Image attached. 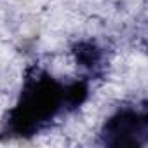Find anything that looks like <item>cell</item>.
<instances>
[{
  "instance_id": "1",
  "label": "cell",
  "mask_w": 148,
  "mask_h": 148,
  "mask_svg": "<svg viewBox=\"0 0 148 148\" xmlns=\"http://www.w3.org/2000/svg\"><path fill=\"white\" fill-rule=\"evenodd\" d=\"M68 101V86L45 73L28 79L16 106L9 113V131L16 136H32L45 127Z\"/></svg>"
},
{
  "instance_id": "2",
  "label": "cell",
  "mask_w": 148,
  "mask_h": 148,
  "mask_svg": "<svg viewBox=\"0 0 148 148\" xmlns=\"http://www.w3.org/2000/svg\"><path fill=\"white\" fill-rule=\"evenodd\" d=\"M146 134V117L136 110H120L103 129L105 145L110 146H132L141 145V138Z\"/></svg>"
},
{
  "instance_id": "3",
  "label": "cell",
  "mask_w": 148,
  "mask_h": 148,
  "mask_svg": "<svg viewBox=\"0 0 148 148\" xmlns=\"http://www.w3.org/2000/svg\"><path fill=\"white\" fill-rule=\"evenodd\" d=\"M79 54H80V61L86 66H94L99 61V52H98V49L94 45H87L86 49L79 51Z\"/></svg>"
}]
</instances>
